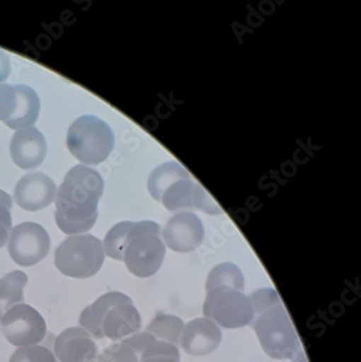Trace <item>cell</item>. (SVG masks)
I'll return each mask as SVG.
<instances>
[{
  "label": "cell",
  "instance_id": "cell-23",
  "mask_svg": "<svg viewBox=\"0 0 361 362\" xmlns=\"http://www.w3.org/2000/svg\"><path fill=\"white\" fill-rule=\"evenodd\" d=\"M98 362H139V355L125 341L111 344L101 351Z\"/></svg>",
  "mask_w": 361,
  "mask_h": 362
},
{
  "label": "cell",
  "instance_id": "cell-24",
  "mask_svg": "<svg viewBox=\"0 0 361 362\" xmlns=\"http://www.w3.org/2000/svg\"><path fill=\"white\" fill-rule=\"evenodd\" d=\"M180 354L164 344H155L142 351L141 362H180Z\"/></svg>",
  "mask_w": 361,
  "mask_h": 362
},
{
  "label": "cell",
  "instance_id": "cell-9",
  "mask_svg": "<svg viewBox=\"0 0 361 362\" xmlns=\"http://www.w3.org/2000/svg\"><path fill=\"white\" fill-rule=\"evenodd\" d=\"M50 250V234L40 224L23 222L10 232L8 252L19 266H35L47 257Z\"/></svg>",
  "mask_w": 361,
  "mask_h": 362
},
{
  "label": "cell",
  "instance_id": "cell-25",
  "mask_svg": "<svg viewBox=\"0 0 361 362\" xmlns=\"http://www.w3.org/2000/svg\"><path fill=\"white\" fill-rule=\"evenodd\" d=\"M11 197L6 192L0 191V248L9 240L11 232Z\"/></svg>",
  "mask_w": 361,
  "mask_h": 362
},
{
  "label": "cell",
  "instance_id": "cell-21",
  "mask_svg": "<svg viewBox=\"0 0 361 362\" xmlns=\"http://www.w3.org/2000/svg\"><path fill=\"white\" fill-rule=\"evenodd\" d=\"M132 226H133V222L131 221L120 222L111 228V230L105 236L103 244V250L109 258L117 260V262H123V246H125V238H127Z\"/></svg>",
  "mask_w": 361,
  "mask_h": 362
},
{
  "label": "cell",
  "instance_id": "cell-18",
  "mask_svg": "<svg viewBox=\"0 0 361 362\" xmlns=\"http://www.w3.org/2000/svg\"><path fill=\"white\" fill-rule=\"evenodd\" d=\"M190 177V173L180 163H166L154 170L148 180V191L154 199L161 202L162 196L168 188L182 179Z\"/></svg>",
  "mask_w": 361,
  "mask_h": 362
},
{
  "label": "cell",
  "instance_id": "cell-3",
  "mask_svg": "<svg viewBox=\"0 0 361 362\" xmlns=\"http://www.w3.org/2000/svg\"><path fill=\"white\" fill-rule=\"evenodd\" d=\"M79 323L94 339L121 341L141 331L142 317L129 296L109 292L82 311Z\"/></svg>",
  "mask_w": 361,
  "mask_h": 362
},
{
  "label": "cell",
  "instance_id": "cell-15",
  "mask_svg": "<svg viewBox=\"0 0 361 362\" xmlns=\"http://www.w3.org/2000/svg\"><path fill=\"white\" fill-rule=\"evenodd\" d=\"M12 160L24 170L35 169L44 163L47 144L36 127L18 129L10 144Z\"/></svg>",
  "mask_w": 361,
  "mask_h": 362
},
{
  "label": "cell",
  "instance_id": "cell-7",
  "mask_svg": "<svg viewBox=\"0 0 361 362\" xmlns=\"http://www.w3.org/2000/svg\"><path fill=\"white\" fill-rule=\"evenodd\" d=\"M205 317L224 329H239L251 325L253 308L249 296L230 286L207 289Z\"/></svg>",
  "mask_w": 361,
  "mask_h": 362
},
{
  "label": "cell",
  "instance_id": "cell-28",
  "mask_svg": "<svg viewBox=\"0 0 361 362\" xmlns=\"http://www.w3.org/2000/svg\"><path fill=\"white\" fill-rule=\"evenodd\" d=\"M292 360H293L292 362H308L305 354H304L302 351H297V354H296V355L292 358Z\"/></svg>",
  "mask_w": 361,
  "mask_h": 362
},
{
  "label": "cell",
  "instance_id": "cell-20",
  "mask_svg": "<svg viewBox=\"0 0 361 362\" xmlns=\"http://www.w3.org/2000/svg\"><path fill=\"white\" fill-rule=\"evenodd\" d=\"M214 286H230L244 292V275L234 264L223 262L214 267L207 279L206 291Z\"/></svg>",
  "mask_w": 361,
  "mask_h": 362
},
{
  "label": "cell",
  "instance_id": "cell-14",
  "mask_svg": "<svg viewBox=\"0 0 361 362\" xmlns=\"http://www.w3.org/2000/svg\"><path fill=\"white\" fill-rule=\"evenodd\" d=\"M222 341L220 327L207 317H197L183 327L180 344L190 356H206L214 353Z\"/></svg>",
  "mask_w": 361,
  "mask_h": 362
},
{
  "label": "cell",
  "instance_id": "cell-16",
  "mask_svg": "<svg viewBox=\"0 0 361 362\" xmlns=\"http://www.w3.org/2000/svg\"><path fill=\"white\" fill-rule=\"evenodd\" d=\"M14 90L17 103L13 113L5 124L18 131L32 127L36 122L40 115V101L35 90L28 85H14Z\"/></svg>",
  "mask_w": 361,
  "mask_h": 362
},
{
  "label": "cell",
  "instance_id": "cell-19",
  "mask_svg": "<svg viewBox=\"0 0 361 362\" xmlns=\"http://www.w3.org/2000/svg\"><path fill=\"white\" fill-rule=\"evenodd\" d=\"M184 323L180 317L172 315H159L146 327L159 341H168L178 346L183 331Z\"/></svg>",
  "mask_w": 361,
  "mask_h": 362
},
{
  "label": "cell",
  "instance_id": "cell-26",
  "mask_svg": "<svg viewBox=\"0 0 361 362\" xmlns=\"http://www.w3.org/2000/svg\"><path fill=\"white\" fill-rule=\"evenodd\" d=\"M17 103L14 85L0 84V121L7 122Z\"/></svg>",
  "mask_w": 361,
  "mask_h": 362
},
{
  "label": "cell",
  "instance_id": "cell-2",
  "mask_svg": "<svg viewBox=\"0 0 361 362\" xmlns=\"http://www.w3.org/2000/svg\"><path fill=\"white\" fill-rule=\"evenodd\" d=\"M255 329L263 351L273 359H292L299 351L295 327L279 295L273 288H261L249 295Z\"/></svg>",
  "mask_w": 361,
  "mask_h": 362
},
{
  "label": "cell",
  "instance_id": "cell-13",
  "mask_svg": "<svg viewBox=\"0 0 361 362\" xmlns=\"http://www.w3.org/2000/svg\"><path fill=\"white\" fill-rule=\"evenodd\" d=\"M56 185L48 175L33 172L18 182L14 198L22 209L38 211L48 207L56 198Z\"/></svg>",
  "mask_w": 361,
  "mask_h": 362
},
{
  "label": "cell",
  "instance_id": "cell-22",
  "mask_svg": "<svg viewBox=\"0 0 361 362\" xmlns=\"http://www.w3.org/2000/svg\"><path fill=\"white\" fill-rule=\"evenodd\" d=\"M9 362H57L54 353L46 346L19 347L12 354Z\"/></svg>",
  "mask_w": 361,
  "mask_h": 362
},
{
  "label": "cell",
  "instance_id": "cell-17",
  "mask_svg": "<svg viewBox=\"0 0 361 362\" xmlns=\"http://www.w3.org/2000/svg\"><path fill=\"white\" fill-rule=\"evenodd\" d=\"M28 275L23 271L14 270L0 279V320L9 309L24 301V288Z\"/></svg>",
  "mask_w": 361,
  "mask_h": 362
},
{
  "label": "cell",
  "instance_id": "cell-27",
  "mask_svg": "<svg viewBox=\"0 0 361 362\" xmlns=\"http://www.w3.org/2000/svg\"><path fill=\"white\" fill-rule=\"evenodd\" d=\"M11 66H10L9 57L0 50V84H3L9 76Z\"/></svg>",
  "mask_w": 361,
  "mask_h": 362
},
{
  "label": "cell",
  "instance_id": "cell-8",
  "mask_svg": "<svg viewBox=\"0 0 361 362\" xmlns=\"http://www.w3.org/2000/svg\"><path fill=\"white\" fill-rule=\"evenodd\" d=\"M4 335L17 347L35 346L46 337L47 325L44 317L33 307L19 303L7 311L0 320Z\"/></svg>",
  "mask_w": 361,
  "mask_h": 362
},
{
  "label": "cell",
  "instance_id": "cell-10",
  "mask_svg": "<svg viewBox=\"0 0 361 362\" xmlns=\"http://www.w3.org/2000/svg\"><path fill=\"white\" fill-rule=\"evenodd\" d=\"M161 202L169 211L176 214L190 212V210H202L207 214H222L217 202L190 177L172 184L162 196Z\"/></svg>",
  "mask_w": 361,
  "mask_h": 362
},
{
  "label": "cell",
  "instance_id": "cell-11",
  "mask_svg": "<svg viewBox=\"0 0 361 362\" xmlns=\"http://www.w3.org/2000/svg\"><path fill=\"white\" fill-rule=\"evenodd\" d=\"M162 235L168 248L173 252H193L204 242V224L194 212H180L166 224Z\"/></svg>",
  "mask_w": 361,
  "mask_h": 362
},
{
  "label": "cell",
  "instance_id": "cell-12",
  "mask_svg": "<svg viewBox=\"0 0 361 362\" xmlns=\"http://www.w3.org/2000/svg\"><path fill=\"white\" fill-rule=\"evenodd\" d=\"M54 355L60 362H98V347L88 332L69 327L57 337Z\"/></svg>",
  "mask_w": 361,
  "mask_h": 362
},
{
  "label": "cell",
  "instance_id": "cell-5",
  "mask_svg": "<svg viewBox=\"0 0 361 362\" xmlns=\"http://www.w3.org/2000/svg\"><path fill=\"white\" fill-rule=\"evenodd\" d=\"M67 145L81 163L98 165L113 153L115 135L105 121L95 115H85L71 124Z\"/></svg>",
  "mask_w": 361,
  "mask_h": 362
},
{
  "label": "cell",
  "instance_id": "cell-1",
  "mask_svg": "<svg viewBox=\"0 0 361 362\" xmlns=\"http://www.w3.org/2000/svg\"><path fill=\"white\" fill-rule=\"evenodd\" d=\"M103 187L101 173L85 165H75L67 173L56 194L55 214L64 234L79 235L94 226Z\"/></svg>",
  "mask_w": 361,
  "mask_h": 362
},
{
  "label": "cell",
  "instance_id": "cell-4",
  "mask_svg": "<svg viewBox=\"0 0 361 362\" xmlns=\"http://www.w3.org/2000/svg\"><path fill=\"white\" fill-rule=\"evenodd\" d=\"M161 228L156 222H133L125 238L122 258L127 270L137 278H149L164 264L166 245Z\"/></svg>",
  "mask_w": 361,
  "mask_h": 362
},
{
  "label": "cell",
  "instance_id": "cell-6",
  "mask_svg": "<svg viewBox=\"0 0 361 362\" xmlns=\"http://www.w3.org/2000/svg\"><path fill=\"white\" fill-rule=\"evenodd\" d=\"M105 262L103 243L91 234L71 235L55 252V264L62 274L74 279L94 276Z\"/></svg>",
  "mask_w": 361,
  "mask_h": 362
}]
</instances>
